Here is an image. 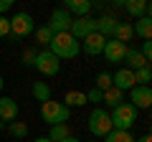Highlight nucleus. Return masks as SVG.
<instances>
[{"mask_svg": "<svg viewBox=\"0 0 152 142\" xmlns=\"http://www.w3.org/2000/svg\"><path fill=\"white\" fill-rule=\"evenodd\" d=\"M36 142H51V140H48V137H38Z\"/></svg>", "mask_w": 152, "mask_h": 142, "instance_id": "e433bc0d", "label": "nucleus"}, {"mask_svg": "<svg viewBox=\"0 0 152 142\" xmlns=\"http://www.w3.org/2000/svg\"><path fill=\"white\" fill-rule=\"evenodd\" d=\"M10 36V20L5 15H0V38H8Z\"/></svg>", "mask_w": 152, "mask_h": 142, "instance_id": "c756f323", "label": "nucleus"}, {"mask_svg": "<svg viewBox=\"0 0 152 142\" xmlns=\"http://www.w3.org/2000/svg\"><path fill=\"white\" fill-rule=\"evenodd\" d=\"M104 142H134V137H132L129 132H124V130H112L104 137Z\"/></svg>", "mask_w": 152, "mask_h": 142, "instance_id": "a878e982", "label": "nucleus"}, {"mask_svg": "<svg viewBox=\"0 0 152 142\" xmlns=\"http://www.w3.org/2000/svg\"><path fill=\"white\" fill-rule=\"evenodd\" d=\"M48 51L61 61V59H76L79 51H81V46H79V41L71 33H56L53 41L48 43Z\"/></svg>", "mask_w": 152, "mask_h": 142, "instance_id": "f257e3e1", "label": "nucleus"}, {"mask_svg": "<svg viewBox=\"0 0 152 142\" xmlns=\"http://www.w3.org/2000/svg\"><path fill=\"white\" fill-rule=\"evenodd\" d=\"M140 53L145 56V61H150V59H152V43H150V41H142V48H140Z\"/></svg>", "mask_w": 152, "mask_h": 142, "instance_id": "7c9ffc66", "label": "nucleus"}, {"mask_svg": "<svg viewBox=\"0 0 152 142\" xmlns=\"http://www.w3.org/2000/svg\"><path fill=\"white\" fill-rule=\"evenodd\" d=\"M5 127H8V124H5V122H3V119H0V132H3V130H5Z\"/></svg>", "mask_w": 152, "mask_h": 142, "instance_id": "4c0bfd02", "label": "nucleus"}, {"mask_svg": "<svg viewBox=\"0 0 152 142\" xmlns=\"http://www.w3.org/2000/svg\"><path fill=\"white\" fill-rule=\"evenodd\" d=\"M61 142H81V140H79V137H74V135H69L66 140H61Z\"/></svg>", "mask_w": 152, "mask_h": 142, "instance_id": "f704fd0d", "label": "nucleus"}, {"mask_svg": "<svg viewBox=\"0 0 152 142\" xmlns=\"http://www.w3.org/2000/svg\"><path fill=\"white\" fill-rule=\"evenodd\" d=\"M134 142H152V137H150V135H142L140 140H134Z\"/></svg>", "mask_w": 152, "mask_h": 142, "instance_id": "c9c22d12", "label": "nucleus"}, {"mask_svg": "<svg viewBox=\"0 0 152 142\" xmlns=\"http://www.w3.org/2000/svg\"><path fill=\"white\" fill-rule=\"evenodd\" d=\"M109 122H112V130H124L129 132L132 127L137 124V109L129 102H122L119 107H114L112 114H109Z\"/></svg>", "mask_w": 152, "mask_h": 142, "instance_id": "f03ea898", "label": "nucleus"}, {"mask_svg": "<svg viewBox=\"0 0 152 142\" xmlns=\"http://www.w3.org/2000/svg\"><path fill=\"white\" fill-rule=\"evenodd\" d=\"M33 61H36V51H26V56H23V64L33 66Z\"/></svg>", "mask_w": 152, "mask_h": 142, "instance_id": "473e14b6", "label": "nucleus"}, {"mask_svg": "<svg viewBox=\"0 0 152 142\" xmlns=\"http://www.w3.org/2000/svg\"><path fill=\"white\" fill-rule=\"evenodd\" d=\"M10 20V36H15V38H26V36H31L33 31H36V20L31 18V13H15L13 18H8Z\"/></svg>", "mask_w": 152, "mask_h": 142, "instance_id": "39448f33", "label": "nucleus"}, {"mask_svg": "<svg viewBox=\"0 0 152 142\" xmlns=\"http://www.w3.org/2000/svg\"><path fill=\"white\" fill-rule=\"evenodd\" d=\"M69 135H71L69 124H53V127L48 130V140H51V142H61V140H66Z\"/></svg>", "mask_w": 152, "mask_h": 142, "instance_id": "5701e85b", "label": "nucleus"}, {"mask_svg": "<svg viewBox=\"0 0 152 142\" xmlns=\"http://www.w3.org/2000/svg\"><path fill=\"white\" fill-rule=\"evenodd\" d=\"M89 142H99V140H89Z\"/></svg>", "mask_w": 152, "mask_h": 142, "instance_id": "ea45409f", "label": "nucleus"}, {"mask_svg": "<svg viewBox=\"0 0 152 142\" xmlns=\"http://www.w3.org/2000/svg\"><path fill=\"white\" fill-rule=\"evenodd\" d=\"M112 8H117V10H124V0H112Z\"/></svg>", "mask_w": 152, "mask_h": 142, "instance_id": "72a5a7b5", "label": "nucleus"}, {"mask_svg": "<svg viewBox=\"0 0 152 142\" xmlns=\"http://www.w3.org/2000/svg\"><path fill=\"white\" fill-rule=\"evenodd\" d=\"M124 102V91H119V89H114V86H109L107 91H104V99H102V104H107V107H119V104Z\"/></svg>", "mask_w": 152, "mask_h": 142, "instance_id": "aec40b11", "label": "nucleus"}, {"mask_svg": "<svg viewBox=\"0 0 152 142\" xmlns=\"http://www.w3.org/2000/svg\"><path fill=\"white\" fill-rule=\"evenodd\" d=\"M127 48H129L127 43H119V41L109 38L107 43H104V51H102V56L109 61V64H114V66H117V64H122V61H124V53H127Z\"/></svg>", "mask_w": 152, "mask_h": 142, "instance_id": "1a4fd4ad", "label": "nucleus"}, {"mask_svg": "<svg viewBox=\"0 0 152 142\" xmlns=\"http://www.w3.org/2000/svg\"><path fill=\"white\" fill-rule=\"evenodd\" d=\"M31 91H33V97H36V102H41V104L51 99V86L46 81H33Z\"/></svg>", "mask_w": 152, "mask_h": 142, "instance_id": "412c9836", "label": "nucleus"}, {"mask_svg": "<svg viewBox=\"0 0 152 142\" xmlns=\"http://www.w3.org/2000/svg\"><path fill=\"white\" fill-rule=\"evenodd\" d=\"M36 43H41V46H48L51 41H53V31H51L48 26H41V28H36Z\"/></svg>", "mask_w": 152, "mask_h": 142, "instance_id": "393cba45", "label": "nucleus"}, {"mask_svg": "<svg viewBox=\"0 0 152 142\" xmlns=\"http://www.w3.org/2000/svg\"><path fill=\"white\" fill-rule=\"evenodd\" d=\"M89 132H91L94 140H104V137L112 132V122H109V112L107 109H102V107L91 109V114H89Z\"/></svg>", "mask_w": 152, "mask_h": 142, "instance_id": "20e7f679", "label": "nucleus"}, {"mask_svg": "<svg viewBox=\"0 0 152 142\" xmlns=\"http://www.w3.org/2000/svg\"><path fill=\"white\" fill-rule=\"evenodd\" d=\"M132 31H134L142 41H150V38H152V18H150V15L137 18V23L132 26Z\"/></svg>", "mask_w": 152, "mask_h": 142, "instance_id": "a211bd4d", "label": "nucleus"}, {"mask_svg": "<svg viewBox=\"0 0 152 142\" xmlns=\"http://www.w3.org/2000/svg\"><path fill=\"white\" fill-rule=\"evenodd\" d=\"M3 86H5V81H3V76H0V91H3Z\"/></svg>", "mask_w": 152, "mask_h": 142, "instance_id": "58836bf2", "label": "nucleus"}, {"mask_svg": "<svg viewBox=\"0 0 152 142\" xmlns=\"http://www.w3.org/2000/svg\"><path fill=\"white\" fill-rule=\"evenodd\" d=\"M10 8H13V0H0V15H5Z\"/></svg>", "mask_w": 152, "mask_h": 142, "instance_id": "2f4dec72", "label": "nucleus"}, {"mask_svg": "<svg viewBox=\"0 0 152 142\" xmlns=\"http://www.w3.org/2000/svg\"><path fill=\"white\" fill-rule=\"evenodd\" d=\"M102 99H104V91H99V89H89V91H86V104L89 102L102 104Z\"/></svg>", "mask_w": 152, "mask_h": 142, "instance_id": "c85d7f7f", "label": "nucleus"}, {"mask_svg": "<svg viewBox=\"0 0 152 142\" xmlns=\"http://www.w3.org/2000/svg\"><path fill=\"white\" fill-rule=\"evenodd\" d=\"M112 86L119 89V91H129L132 86H137V84H134V71L117 69V74H112Z\"/></svg>", "mask_w": 152, "mask_h": 142, "instance_id": "9b49d317", "label": "nucleus"}, {"mask_svg": "<svg viewBox=\"0 0 152 142\" xmlns=\"http://www.w3.org/2000/svg\"><path fill=\"white\" fill-rule=\"evenodd\" d=\"M33 66H36L43 76H56L61 71V61L56 59L51 51H41V53H36V61H33Z\"/></svg>", "mask_w": 152, "mask_h": 142, "instance_id": "0eeeda50", "label": "nucleus"}, {"mask_svg": "<svg viewBox=\"0 0 152 142\" xmlns=\"http://www.w3.org/2000/svg\"><path fill=\"white\" fill-rule=\"evenodd\" d=\"M46 26L53 31V36H56V33H69V28H71V15L64 10V8H56V10L51 13V20L46 23Z\"/></svg>", "mask_w": 152, "mask_h": 142, "instance_id": "9d476101", "label": "nucleus"}, {"mask_svg": "<svg viewBox=\"0 0 152 142\" xmlns=\"http://www.w3.org/2000/svg\"><path fill=\"white\" fill-rule=\"evenodd\" d=\"M18 104H15V99H10V97H0V119L5 122V124H10V122H15L18 119Z\"/></svg>", "mask_w": 152, "mask_h": 142, "instance_id": "ddd939ff", "label": "nucleus"}, {"mask_svg": "<svg viewBox=\"0 0 152 142\" xmlns=\"http://www.w3.org/2000/svg\"><path fill=\"white\" fill-rule=\"evenodd\" d=\"M150 81H152V69L150 66H142V69L134 71V84L137 86H150Z\"/></svg>", "mask_w": 152, "mask_h": 142, "instance_id": "b1692460", "label": "nucleus"}, {"mask_svg": "<svg viewBox=\"0 0 152 142\" xmlns=\"http://www.w3.org/2000/svg\"><path fill=\"white\" fill-rule=\"evenodd\" d=\"M64 104H66V107H84V104H86V94H84V91H74V89H71V91H66Z\"/></svg>", "mask_w": 152, "mask_h": 142, "instance_id": "4be33fe9", "label": "nucleus"}, {"mask_svg": "<svg viewBox=\"0 0 152 142\" xmlns=\"http://www.w3.org/2000/svg\"><path fill=\"white\" fill-rule=\"evenodd\" d=\"M109 86H112V74H107V71L96 74V84H94V89H99V91H107Z\"/></svg>", "mask_w": 152, "mask_h": 142, "instance_id": "cd10ccee", "label": "nucleus"}, {"mask_svg": "<svg viewBox=\"0 0 152 142\" xmlns=\"http://www.w3.org/2000/svg\"><path fill=\"white\" fill-rule=\"evenodd\" d=\"M69 33L74 36L79 43H81L86 36H91V33H96V18L91 15H84V18H71V28Z\"/></svg>", "mask_w": 152, "mask_h": 142, "instance_id": "423d86ee", "label": "nucleus"}, {"mask_svg": "<svg viewBox=\"0 0 152 142\" xmlns=\"http://www.w3.org/2000/svg\"><path fill=\"white\" fill-rule=\"evenodd\" d=\"M5 130L10 132L13 137H18V140H23V137H28V124H26V122H18V119H15V122H10V124H8Z\"/></svg>", "mask_w": 152, "mask_h": 142, "instance_id": "bb28decb", "label": "nucleus"}, {"mask_svg": "<svg viewBox=\"0 0 152 142\" xmlns=\"http://www.w3.org/2000/svg\"><path fill=\"white\" fill-rule=\"evenodd\" d=\"M41 117H43V122L48 127L66 124V122H69V107H66L64 102H53V99H48V102L41 104Z\"/></svg>", "mask_w": 152, "mask_h": 142, "instance_id": "7ed1b4c3", "label": "nucleus"}, {"mask_svg": "<svg viewBox=\"0 0 152 142\" xmlns=\"http://www.w3.org/2000/svg\"><path fill=\"white\" fill-rule=\"evenodd\" d=\"M109 38H104V36H99V33H91V36H86V38L81 41V51L84 53H89V56H99L104 51V43H107Z\"/></svg>", "mask_w": 152, "mask_h": 142, "instance_id": "f8f14e48", "label": "nucleus"}, {"mask_svg": "<svg viewBox=\"0 0 152 142\" xmlns=\"http://www.w3.org/2000/svg\"><path fill=\"white\" fill-rule=\"evenodd\" d=\"M91 3L89 0H66L64 3V10L69 13L71 18H84V15H89L91 13Z\"/></svg>", "mask_w": 152, "mask_h": 142, "instance_id": "4468645a", "label": "nucleus"}, {"mask_svg": "<svg viewBox=\"0 0 152 142\" xmlns=\"http://www.w3.org/2000/svg\"><path fill=\"white\" fill-rule=\"evenodd\" d=\"M129 104L137 112L140 109H150L152 107V89L150 86H132L129 89Z\"/></svg>", "mask_w": 152, "mask_h": 142, "instance_id": "6e6552de", "label": "nucleus"}, {"mask_svg": "<svg viewBox=\"0 0 152 142\" xmlns=\"http://www.w3.org/2000/svg\"><path fill=\"white\" fill-rule=\"evenodd\" d=\"M124 64H127V69H129V71H137V69H142V66H150V61H145V56H142L137 48H127Z\"/></svg>", "mask_w": 152, "mask_h": 142, "instance_id": "f3484780", "label": "nucleus"}, {"mask_svg": "<svg viewBox=\"0 0 152 142\" xmlns=\"http://www.w3.org/2000/svg\"><path fill=\"white\" fill-rule=\"evenodd\" d=\"M132 36H134V31H132V23L127 20H119L117 23V28H114V41H119V43H127V41H132Z\"/></svg>", "mask_w": 152, "mask_h": 142, "instance_id": "6ab92c4d", "label": "nucleus"}, {"mask_svg": "<svg viewBox=\"0 0 152 142\" xmlns=\"http://www.w3.org/2000/svg\"><path fill=\"white\" fill-rule=\"evenodd\" d=\"M117 15H112V13H104V15L96 18V33L99 36H104V38H112L114 36V28H117Z\"/></svg>", "mask_w": 152, "mask_h": 142, "instance_id": "2eb2a0df", "label": "nucleus"}, {"mask_svg": "<svg viewBox=\"0 0 152 142\" xmlns=\"http://www.w3.org/2000/svg\"><path fill=\"white\" fill-rule=\"evenodd\" d=\"M124 10L132 18H145L150 15V3L147 0H124Z\"/></svg>", "mask_w": 152, "mask_h": 142, "instance_id": "dca6fc26", "label": "nucleus"}]
</instances>
